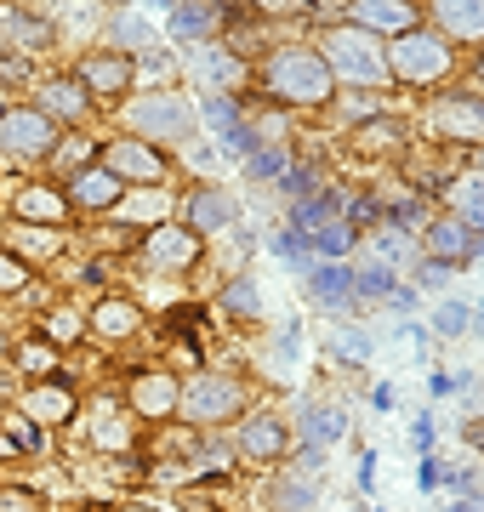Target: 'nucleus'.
Instances as JSON below:
<instances>
[{
    "label": "nucleus",
    "instance_id": "nucleus-1",
    "mask_svg": "<svg viewBox=\"0 0 484 512\" xmlns=\"http://www.w3.org/2000/svg\"><path fill=\"white\" fill-rule=\"evenodd\" d=\"M268 86H274V97H285V103H325V97H331V69H325L319 52L291 46V52H280L268 63Z\"/></svg>",
    "mask_w": 484,
    "mask_h": 512
},
{
    "label": "nucleus",
    "instance_id": "nucleus-2",
    "mask_svg": "<svg viewBox=\"0 0 484 512\" xmlns=\"http://www.w3.org/2000/svg\"><path fill=\"white\" fill-rule=\"evenodd\" d=\"M319 57H325V69H331V74H348V80H382V74H388V57H382L376 35H371V29H359V23L331 29Z\"/></svg>",
    "mask_w": 484,
    "mask_h": 512
},
{
    "label": "nucleus",
    "instance_id": "nucleus-3",
    "mask_svg": "<svg viewBox=\"0 0 484 512\" xmlns=\"http://www.w3.org/2000/svg\"><path fill=\"white\" fill-rule=\"evenodd\" d=\"M388 63H393L399 80H439V74L450 69V40L410 29V35H399V46H393Z\"/></svg>",
    "mask_w": 484,
    "mask_h": 512
},
{
    "label": "nucleus",
    "instance_id": "nucleus-4",
    "mask_svg": "<svg viewBox=\"0 0 484 512\" xmlns=\"http://www.w3.org/2000/svg\"><path fill=\"white\" fill-rule=\"evenodd\" d=\"M57 143V126L40 109H6L0 114V148L12 154H46Z\"/></svg>",
    "mask_w": 484,
    "mask_h": 512
},
{
    "label": "nucleus",
    "instance_id": "nucleus-5",
    "mask_svg": "<svg viewBox=\"0 0 484 512\" xmlns=\"http://www.w3.org/2000/svg\"><path fill=\"white\" fill-rule=\"evenodd\" d=\"M240 387L234 382H223V376H200V382L183 393V410H188V421H223V416H234L240 410Z\"/></svg>",
    "mask_w": 484,
    "mask_h": 512
},
{
    "label": "nucleus",
    "instance_id": "nucleus-6",
    "mask_svg": "<svg viewBox=\"0 0 484 512\" xmlns=\"http://www.w3.org/2000/svg\"><path fill=\"white\" fill-rule=\"evenodd\" d=\"M131 126L149 131V137H183V131L194 126V114H188L177 97H149V103L131 109Z\"/></svg>",
    "mask_w": 484,
    "mask_h": 512
},
{
    "label": "nucleus",
    "instance_id": "nucleus-7",
    "mask_svg": "<svg viewBox=\"0 0 484 512\" xmlns=\"http://www.w3.org/2000/svg\"><path fill=\"white\" fill-rule=\"evenodd\" d=\"M428 251H433V262H467V256L479 251V239H473V228H467L462 217H439L428 228Z\"/></svg>",
    "mask_w": 484,
    "mask_h": 512
},
{
    "label": "nucleus",
    "instance_id": "nucleus-8",
    "mask_svg": "<svg viewBox=\"0 0 484 512\" xmlns=\"http://www.w3.org/2000/svg\"><path fill=\"white\" fill-rule=\"evenodd\" d=\"M439 126L450 131V143H484V103L479 97H450L439 109Z\"/></svg>",
    "mask_w": 484,
    "mask_h": 512
},
{
    "label": "nucleus",
    "instance_id": "nucleus-9",
    "mask_svg": "<svg viewBox=\"0 0 484 512\" xmlns=\"http://www.w3.org/2000/svg\"><path fill=\"white\" fill-rule=\"evenodd\" d=\"M149 256L160 262V268H188V262L200 256V234H194V228H154Z\"/></svg>",
    "mask_w": 484,
    "mask_h": 512
},
{
    "label": "nucleus",
    "instance_id": "nucleus-10",
    "mask_svg": "<svg viewBox=\"0 0 484 512\" xmlns=\"http://www.w3.org/2000/svg\"><path fill=\"white\" fill-rule=\"evenodd\" d=\"M166 165H160V154L143 143H109V177H143V183H154Z\"/></svg>",
    "mask_w": 484,
    "mask_h": 512
},
{
    "label": "nucleus",
    "instance_id": "nucleus-11",
    "mask_svg": "<svg viewBox=\"0 0 484 512\" xmlns=\"http://www.w3.org/2000/svg\"><path fill=\"white\" fill-rule=\"evenodd\" d=\"M308 279H314V296L325 302V308H348V302H359L354 274H348L342 262H319V268H308Z\"/></svg>",
    "mask_w": 484,
    "mask_h": 512
},
{
    "label": "nucleus",
    "instance_id": "nucleus-12",
    "mask_svg": "<svg viewBox=\"0 0 484 512\" xmlns=\"http://www.w3.org/2000/svg\"><path fill=\"white\" fill-rule=\"evenodd\" d=\"M188 222H194V234H217L234 222V200H228L223 188H200L194 205H188Z\"/></svg>",
    "mask_w": 484,
    "mask_h": 512
},
{
    "label": "nucleus",
    "instance_id": "nucleus-13",
    "mask_svg": "<svg viewBox=\"0 0 484 512\" xmlns=\"http://www.w3.org/2000/svg\"><path fill=\"white\" fill-rule=\"evenodd\" d=\"M126 80H131V63H126V57H86V69H80V86H86V97H92V92L114 97Z\"/></svg>",
    "mask_w": 484,
    "mask_h": 512
},
{
    "label": "nucleus",
    "instance_id": "nucleus-14",
    "mask_svg": "<svg viewBox=\"0 0 484 512\" xmlns=\"http://www.w3.org/2000/svg\"><path fill=\"white\" fill-rule=\"evenodd\" d=\"M40 114H46V120H52V114H63V120L86 114V86H80V80H46V86H40Z\"/></svg>",
    "mask_w": 484,
    "mask_h": 512
},
{
    "label": "nucleus",
    "instance_id": "nucleus-15",
    "mask_svg": "<svg viewBox=\"0 0 484 512\" xmlns=\"http://www.w3.org/2000/svg\"><path fill=\"white\" fill-rule=\"evenodd\" d=\"M131 404H137L143 416L177 410V376H143V382H131Z\"/></svg>",
    "mask_w": 484,
    "mask_h": 512
},
{
    "label": "nucleus",
    "instance_id": "nucleus-16",
    "mask_svg": "<svg viewBox=\"0 0 484 512\" xmlns=\"http://www.w3.org/2000/svg\"><path fill=\"white\" fill-rule=\"evenodd\" d=\"M75 205H86V211L120 205V177H109V171H80L75 177Z\"/></svg>",
    "mask_w": 484,
    "mask_h": 512
},
{
    "label": "nucleus",
    "instance_id": "nucleus-17",
    "mask_svg": "<svg viewBox=\"0 0 484 512\" xmlns=\"http://www.w3.org/2000/svg\"><path fill=\"white\" fill-rule=\"evenodd\" d=\"M240 450H245L251 461H274V456L285 450V427H280V421H262V416H257V421H245Z\"/></svg>",
    "mask_w": 484,
    "mask_h": 512
},
{
    "label": "nucleus",
    "instance_id": "nucleus-18",
    "mask_svg": "<svg viewBox=\"0 0 484 512\" xmlns=\"http://www.w3.org/2000/svg\"><path fill=\"white\" fill-rule=\"evenodd\" d=\"M354 23H359V29H371V23H376V29H405V35H410L416 12H410V6H393V0H376V6H359Z\"/></svg>",
    "mask_w": 484,
    "mask_h": 512
},
{
    "label": "nucleus",
    "instance_id": "nucleus-19",
    "mask_svg": "<svg viewBox=\"0 0 484 512\" xmlns=\"http://www.w3.org/2000/svg\"><path fill=\"white\" fill-rule=\"evenodd\" d=\"M439 23L450 35H484V0H456V6H439Z\"/></svg>",
    "mask_w": 484,
    "mask_h": 512
},
{
    "label": "nucleus",
    "instance_id": "nucleus-20",
    "mask_svg": "<svg viewBox=\"0 0 484 512\" xmlns=\"http://www.w3.org/2000/svg\"><path fill=\"white\" fill-rule=\"evenodd\" d=\"M18 217L23 222H57V217H63V200H57V194H52V188H23V194H18Z\"/></svg>",
    "mask_w": 484,
    "mask_h": 512
},
{
    "label": "nucleus",
    "instance_id": "nucleus-21",
    "mask_svg": "<svg viewBox=\"0 0 484 512\" xmlns=\"http://www.w3.org/2000/svg\"><path fill=\"white\" fill-rule=\"evenodd\" d=\"M69 410H75V399H69L63 387H35V393H29V416L35 421H63Z\"/></svg>",
    "mask_w": 484,
    "mask_h": 512
},
{
    "label": "nucleus",
    "instance_id": "nucleus-22",
    "mask_svg": "<svg viewBox=\"0 0 484 512\" xmlns=\"http://www.w3.org/2000/svg\"><path fill=\"white\" fill-rule=\"evenodd\" d=\"M308 245H319V251H325V256L336 262V256L354 251V228H348V222H319L314 234H308Z\"/></svg>",
    "mask_w": 484,
    "mask_h": 512
},
{
    "label": "nucleus",
    "instance_id": "nucleus-23",
    "mask_svg": "<svg viewBox=\"0 0 484 512\" xmlns=\"http://www.w3.org/2000/svg\"><path fill=\"white\" fill-rule=\"evenodd\" d=\"M143 325V313L131 308V302H103V308H97V330H103V336H126V330H137Z\"/></svg>",
    "mask_w": 484,
    "mask_h": 512
},
{
    "label": "nucleus",
    "instance_id": "nucleus-24",
    "mask_svg": "<svg viewBox=\"0 0 484 512\" xmlns=\"http://www.w3.org/2000/svg\"><path fill=\"white\" fill-rule=\"evenodd\" d=\"M274 507L280 512H314V484H308V478H280V484H274Z\"/></svg>",
    "mask_w": 484,
    "mask_h": 512
},
{
    "label": "nucleus",
    "instance_id": "nucleus-25",
    "mask_svg": "<svg viewBox=\"0 0 484 512\" xmlns=\"http://www.w3.org/2000/svg\"><path fill=\"white\" fill-rule=\"evenodd\" d=\"M217 18H223L217 6H177L171 12V29L177 35H205V29H217Z\"/></svg>",
    "mask_w": 484,
    "mask_h": 512
},
{
    "label": "nucleus",
    "instance_id": "nucleus-26",
    "mask_svg": "<svg viewBox=\"0 0 484 512\" xmlns=\"http://www.w3.org/2000/svg\"><path fill=\"white\" fill-rule=\"evenodd\" d=\"M18 365L29 370V376H46V370H57V348L52 342H29V348L18 353Z\"/></svg>",
    "mask_w": 484,
    "mask_h": 512
},
{
    "label": "nucleus",
    "instance_id": "nucleus-27",
    "mask_svg": "<svg viewBox=\"0 0 484 512\" xmlns=\"http://www.w3.org/2000/svg\"><path fill=\"white\" fill-rule=\"evenodd\" d=\"M456 205H462V211H467V228H484V183H462V188H456Z\"/></svg>",
    "mask_w": 484,
    "mask_h": 512
},
{
    "label": "nucleus",
    "instance_id": "nucleus-28",
    "mask_svg": "<svg viewBox=\"0 0 484 512\" xmlns=\"http://www.w3.org/2000/svg\"><path fill=\"white\" fill-rule=\"evenodd\" d=\"M342 427H348V421H342V410H331V404H325V410H308V439H336V433H342Z\"/></svg>",
    "mask_w": 484,
    "mask_h": 512
},
{
    "label": "nucleus",
    "instance_id": "nucleus-29",
    "mask_svg": "<svg viewBox=\"0 0 484 512\" xmlns=\"http://www.w3.org/2000/svg\"><path fill=\"white\" fill-rule=\"evenodd\" d=\"M433 330H439V336H462V330H467V308H462V302H445V308L433 313Z\"/></svg>",
    "mask_w": 484,
    "mask_h": 512
},
{
    "label": "nucleus",
    "instance_id": "nucleus-30",
    "mask_svg": "<svg viewBox=\"0 0 484 512\" xmlns=\"http://www.w3.org/2000/svg\"><path fill=\"white\" fill-rule=\"evenodd\" d=\"M46 336H52V348H63V342H75V336H80V319L69 308L52 313V319H46Z\"/></svg>",
    "mask_w": 484,
    "mask_h": 512
},
{
    "label": "nucleus",
    "instance_id": "nucleus-31",
    "mask_svg": "<svg viewBox=\"0 0 484 512\" xmlns=\"http://www.w3.org/2000/svg\"><path fill=\"white\" fill-rule=\"evenodd\" d=\"M23 279H29V268H23L18 256H6V251H0V296L23 291Z\"/></svg>",
    "mask_w": 484,
    "mask_h": 512
},
{
    "label": "nucleus",
    "instance_id": "nucleus-32",
    "mask_svg": "<svg viewBox=\"0 0 484 512\" xmlns=\"http://www.w3.org/2000/svg\"><path fill=\"white\" fill-rule=\"evenodd\" d=\"M251 177H280L285 171V160H280V148H257V154H251Z\"/></svg>",
    "mask_w": 484,
    "mask_h": 512
},
{
    "label": "nucleus",
    "instance_id": "nucleus-33",
    "mask_svg": "<svg viewBox=\"0 0 484 512\" xmlns=\"http://www.w3.org/2000/svg\"><path fill=\"white\" fill-rule=\"evenodd\" d=\"M0 512H40L35 490H0Z\"/></svg>",
    "mask_w": 484,
    "mask_h": 512
},
{
    "label": "nucleus",
    "instance_id": "nucleus-34",
    "mask_svg": "<svg viewBox=\"0 0 484 512\" xmlns=\"http://www.w3.org/2000/svg\"><path fill=\"white\" fill-rule=\"evenodd\" d=\"M223 302H228V308H234V313H257V291H251L245 279H240V285H234V291L223 296Z\"/></svg>",
    "mask_w": 484,
    "mask_h": 512
},
{
    "label": "nucleus",
    "instance_id": "nucleus-35",
    "mask_svg": "<svg viewBox=\"0 0 484 512\" xmlns=\"http://www.w3.org/2000/svg\"><path fill=\"white\" fill-rule=\"evenodd\" d=\"M336 348H342V359H365V353H371V342H365V336H354V330H348V336H342Z\"/></svg>",
    "mask_w": 484,
    "mask_h": 512
},
{
    "label": "nucleus",
    "instance_id": "nucleus-36",
    "mask_svg": "<svg viewBox=\"0 0 484 512\" xmlns=\"http://www.w3.org/2000/svg\"><path fill=\"white\" fill-rule=\"evenodd\" d=\"M205 74H211V80H217V74H223V80H234V74H240V63H234V57H205Z\"/></svg>",
    "mask_w": 484,
    "mask_h": 512
},
{
    "label": "nucleus",
    "instance_id": "nucleus-37",
    "mask_svg": "<svg viewBox=\"0 0 484 512\" xmlns=\"http://www.w3.org/2000/svg\"><path fill=\"white\" fill-rule=\"evenodd\" d=\"M359 137H371V148H388L393 137H399V126H393V120H388V126H365Z\"/></svg>",
    "mask_w": 484,
    "mask_h": 512
},
{
    "label": "nucleus",
    "instance_id": "nucleus-38",
    "mask_svg": "<svg viewBox=\"0 0 484 512\" xmlns=\"http://www.w3.org/2000/svg\"><path fill=\"white\" fill-rule=\"evenodd\" d=\"M445 279H450V268H445V262H428V268H422V285H428V291H439Z\"/></svg>",
    "mask_w": 484,
    "mask_h": 512
},
{
    "label": "nucleus",
    "instance_id": "nucleus-39",
    "mask_svg": "<svg viewBox=\"0 0 484 512\" xmlns=\"http://www.w3.org/2000/svg\"><path fill=\"white\" fill-rule=\"evenodd\" d=\"M291 359H297V330L285 325L280 330V365H291Z\"/></svg>",
    "mask_w": 484,
    "mask_h": 512
},
{
    "label": "nucleus",
    "instance_id": "nucleus-40",
    "mask_svg": "<svg viewBox=\"0 0 484 512\" xmlns=\"http://www.w3.org/2000/svg\"><path fill=\"white\" fill-rule=\"evenodd\" d=\"M445 512H484V501H450Z\"/></svg>",
    "mask_w": 484,
    "mask_h": 512
},
{
    "label": "nucleus",
    "instance_id": "nucleus-41",
    "mask_svg": "<svg viewBox=\"0 0 484 512\" xmlns=\"http://www.w3.org/2000/svg\"><path fill=\"white\" fill-rule=\"evenodd\" d=\"M473 444H479V450H484V427H473Z\"/></svg>",
    "mask_w": 484,
    "mask_h": 512
}]
</instances>
